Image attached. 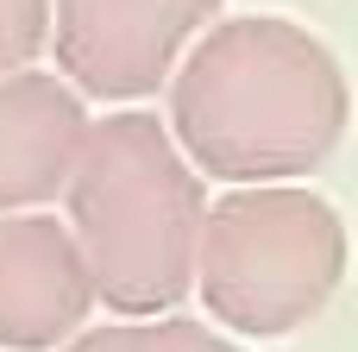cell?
<instances>
[{
    "mask_svg": "<svg viewBox=\"0 0 358 352\" xmlns=\"http://www.w3.org/2000/svg\"><path fill=\"white\" fill-rule=\"evenodd\" d=\"M352 120L340 57L289 19L214 25L170 82L176 151L239 189H271L321 170Z\"/></svg>",
    "mask_w": 358,
    "mask_h": 352,
    "instance_id": "1",
    "label": "cell"
},
{
    "mask_svg": "<svg viewBox=\"0 0 358 352\" xmlns=\"http://www.w3.org/2000/svg\"><path fill=\"white\" fill-rule=\"evenodd\" d=\"M69 233L94 277V302L126 321L170 315L201 258V170L176 151L170 126L145 107H120L88 126L69 176Z\"/></svg>",
    "mask_w": 358,
    "mask_h": 352,
    "instance_id": "2",
    "label": "cell"
},
{
    "mask_svg": "<svg viewBox=\"0 0 358 352\" xmlns=\"http://www.w3.org/2000/svg\"><path fill=\"white\" fill-rule=\"evenodd\" d=\"M346 220L296 183L233 189L201 220L195 290L208 315L245 340L308 328L346 283Z\"/></svg>",
    "mask_w": 358,
    "mask_h": 352,
    "instance_id": "3",
    "label": "cell"
},
{
    "mask_svg": "<svg viewBox=\"0 0 358 352\" xmlns=\"http://www.w3.org/2000/svg\"><path fill=\"white\" fill-rule=\"evenodd\" d=\"M220 0H50L57 69L76 94L145 101L176 76V57Z\"/></svg>",
    "mask_w": 358,
    "mask_h": 352,
    "instance_id": "4",
    "label": "cell"
},
{
    "mask_svg": "<svg viewBox=\"0 0 358 352\" xmlns=\"http://www.w3.org/2000/svg\"><path fill=\"white\" fill-rule=\"evenodd\" d=\"M94 309L82 246L50 214H0V346L50 352Z\"/></svg>",
    "mask_w": 358,
    "mask_h": 352,
    "instance_id": "5",
    "label": "cell"
},
{
    "mask_svg": "<svg viewBox=\"0 0 358 352\" xmlns=\"http://www.w3.org/2000/svg\"><path fill=\"white\" fill-rule=\"evenodd\" d=\"M88 126L94 120L63 76H0V214H31L38 202H57L82 164Z\"/></svg>",
    "mask_w": 358,
    "mask_h": 352,
    "instance_id": "6",
    "label": "cell"
},
{
    "mask_svg": "<svg viewBox=\"0 0 358 352\" xmlns=\"http://www.w3.org/2000/svg\"><path fill=\"white\" fill-rule=\"evenodd\" d=\"M63 352H245L227 334H214L208 321L189 315H157V321H120V328H94Z\"/></svg>",
    "mask_w": 358,
    "mask_h": 352,
    "instance_id": "7",
    "label": "cell"
},
{
    "mask_svg": "<svg viewBox=\"0 0 358 352\" xmlns=\"http://www.w3.org/2000/svg\"><path fill=\"white\" fill-rule=\"evenodd\" d=\"M50 44V0H0V76H19Z\"/></svg>",
    "mask_w": 358,
    "mask_h": 352,
    "instance_id": "8",
    "label": "cell"
}]
</instances>
